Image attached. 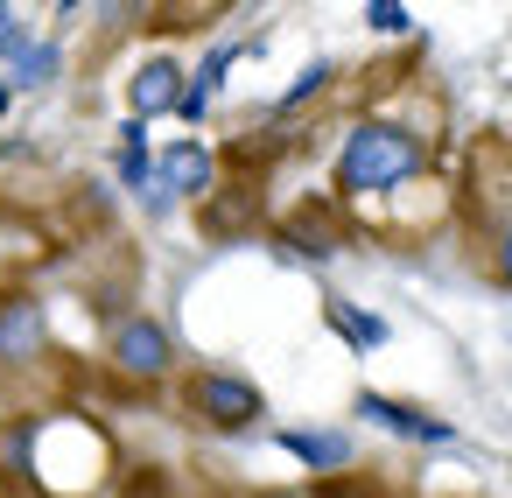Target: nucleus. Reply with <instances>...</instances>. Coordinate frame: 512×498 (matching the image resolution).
Listing matches in <instances>:
<instances>
[{"label": "nucleus", "instance_id": "nucleus-13", "mask_svg": "<svg viewBox=\"0 0 512 498\" xmlns=\"http://www.w3.org/2000/svg\"><path fill=\"white\" fill-rule=\"evenodd\" d=\"M330 78H337V64H309V71H302V78L274 99V113H267V120H274V127H281V120H295L309 99H323V92H330Z\"/></svg>", "mask_w": 512, "mask_h": 498}, {"label": "nucleus", "instance_id": "nucleus-18", "mask_svg": "<svg viewBox=\"0 0 512 498\" xmlns=\"http://www.w3.org/2000/svg\"><path fill=\"white\" fill-rule=\"evenodd\" d=\"M365 22H372L379 36H400V29H407V8H393V0H372V8H365Z\"/></svg>", "mask_w": 512, "mask_h": 498}, {"label": "nucleus", "instance_id": "nucleus-12", "mask_svg": "<svg viewBox=\"0 0 512 498\" xmlns=\"http://www.w3.org/2000/svg\"><path fill=\"white\" fill-rule=\"evenodd\" d=\"M330 330L344 337V344H358V351H379L386 344V316H372V309H358V302H344V295H330Z\"/></svg>", "mask_w": 512, "mask_h": 498}, {"label": "nucleus", "instance_id": "nucleus-8", "mask_svg": "<svg viewBox=\"0 0 512 498\" xmlns=\"http://www.w3.org/2000/svg\"><path fill=\"white\" fill-rule=\"evenodd\" d=\"M197 211H204V232H211V239H225V232H253V225H260V183H253V176L211 183V197H204Z\"/></svg>", "mask_w": 512, "mask_h": 498}, {"label": "nucleus", "instance_id": "nucleus-16", "mask_svg": "<svg viewBox=\"0 0 512 498\" xmlns=\"http://www.w3.org/2000/svg\"><path fill=\"white\" fill-rule=\"evenodd\" d=\"M29 50V15L22 8H0V64H15Z\"/></svg>", "mask_w": 512, "mask_h": 498}, {"label": "nucleus", "instance_id": "nucleus-9", "mask_svg": "<svg viewBox=\"0 0 512 498\" xmlns=\"http://www.w3.org/2000/svg\"><path fill=\"white\" fill-rule=\"evenodd\" d=\"M351 407H358L365 421L393 428V435H414V442H456V428H449V421H435V414H421V407H407V400H386V393H358Z\"/></svg>", "mask_w": 512, "mask_h": 498}, {"label": "nucleus", "instance_id": "nucleus-11", "mask_svg": "<svg viewBox=\"0 0 512 498\" xmlns=\"http://www.w3.org/2000/svg\"><path fill=\"white\" fill-rule=\"evenodd\" d=\"M232 57H239V50H232V43H218V50H211V57H204V64L190 71V85H183V106H176L183 120H204V106H211V92L225 85V71H232Z\"/></svg>", "mask_w": 512, "mask_h": 498}, {"label": "nucleus", "instance_id": "nucleus-10", "mask_svg": "<svg viewBox=\"0 0 512 498\" xmlns=\"http://www.w3.org/2000/svg\"><path fill=\"white\" fill-rule=\"evenodd\" d=\"M281 449L302 456L316 477H344L351 470V435L344 428H281Z\"/></svg>", "mask_w": 512, "mask_h": 498}, {"label": "nucleus", "instance_id": "nucleus-6", "mask_svg": "<svg viewBox=\"0 0 512 498\" xmlns=\"http://www.w3.org/2000/svg\"><path fill=\"white\" fill-rule=\"evenodd\" d=\"M211 183H218V155H211L204 141H176V148L148 169V204H155V211H162L169 197L204 204V197H211Z\"/></svg>", "mask_w": 512, "mask_h": 498}, {"label": "nucleus", "instance_id": "nucleus-14", "mask_svg": "<svg viewBox=\"0 0 512 498\" xmlns=\"http://www.w3.org/2000/svg\"><path fill=\"white\" fill-rule=\"evenodd\" d=\"M148 127L141 120H120V183L127 190H148Z\"/></svg>", "mask_w": 512, "mask_h": 498}, {"label": "nucleus", "instance_id": "nucleus-21", "mask_svg": "<svg viewBox=\"0 0 512 498\" xmlns=\"http://www.w3.org/2000/svg\"><path fill=\"white\" fill-rule=\"evenodd\" d=\"M162 498H176V491H162Z\"/></svg>", "mask_w": 512, "mask_h": 498}, {"label": "nucleus", "instance_id": "nucleus-15", "mask_svg": "<svg viewBox=\"0 0 512 498\" xmlns=\"http://www.w3.org/2000/svg\"><path fill=\"white\" fill-rule=\"evenodd\" d=\"M57 64H64V50H57V43H29V50L15 57V78H8V85H50V78H57Z\"/></svg>", "mask_w": 512, "mask_h": 498}, {"label": "nucleus", "instance_id": "nucleus-7", "mask_svg": "<svg viewBox=\"0 0 512 498\" xmlns=\"http://www.w3.org/2000/svg\"><path fill=\"white\" fill-rule=\"evenodd\" d=\"M183 85H190V71L176 64V57H148L134 78H127V120H155V113H176L183 106Z\"/></svg>", "mask_w": 512, "mask_h": 498}, {"label": "nucleus", "instance_id": "nucleus-20", "mask_svg": "<svg viewBox=\"0 0 512 498\" xmlns=\"http://www.w3.org/2000/svg\"><path fill=\"white\" fill-rule=\"evenodd\" d=\"M8 498H29V491H8Z\"/></svg>", "mask_w": 512, "mask_h": 498}, {"label": "nucleus", "instance_id": "nucleus-1", "mask_svg": "<svg viewBox=\"0 0 512 498\" xmlns=\"http://www.w3.org/2000/svg\"><path fill=\"white\" fill-rule=\"evenodd\" d=\"M428 162H435V120H407L400 106H379L337 134L330 183H337V204H379V197L421 183Z\"/></svg>", "mask_w": 512, "mask_h": 498}, {"label": "nucleus", "instance_id": "nucleus-4", "mask_svg": "<svg viewBox=\"0 0 512 498\" xmlns=\"http://www.w3.org/2000/svg\"><path fill=\"white\" fill-rule=\"evenodd\" d=\"M57 344H50V309L36 288L22 281H0V379H29V372H50Z\"/></svg>", "mask_w": 512, "mask_h": 498}, {"label": "nucleus", "instance_id": "nucleus-2", "mask_svg": "<svg viewBox=\"0 0 512 498\" xmlns=\"http://www.w3.org/2000/svg\"><path fill=\"white\" fill-rule=\"evenodd\" d=\"M183 372V351H176V330L148 309H120L106 316V379H120L127 393H155Z\"/></svg>", "mask_w": 512, "mask_h": 498}, {"label": "nucleus", "instance_id": "nucleus-3", "mask_svg": "<svg viewBox=\"0 0 512 498\" xmlns=\"http://www.w3.org/2000/svg\"><path fill=\"white\" fill-rule=\"evenodd\" d=\"M176 400H183V421L204 428V435H246L267 414L260 386L246 372H232V365H190L176 379Z\"/></svg>", "mask_w": 512, "mask_h": 498}, {"label": "nucleus", "instance_id": "nucleus-17", "mask_svg": "<svg viewBox=\"0 0 512 498\" xmlns=\"http://www.w3.org/2000/svg\"><path fill=\"white\" fill-rule=\"evenodd\" d=\"M316 498H393V491H379L372 477H351V470H344V477H323Z\"/></svg>", "mask_w": 512, "mask_h": 498}, {"label": "nucleus", "instance_id": "nucleus-5", "mask_svg": "<svg viewBox=\"0 0 512 498\" xmlns=\"http://www.w3.org/2000/svg\"><path fill=\"white\" fill-rule=\"evenodd\" d=\"M274 239H281L288 253H302V260H330V253L351 246V218H344L337 197H302V204L274 225Z\"/></svg>", "mask_w": 512, "mask_h": 498}, {"label": "nucleus", "instance_id": "nucleus-19", "mask_svg": "<svg viewBox=\"0 0 512 498\" xmlns=\"http://www.w3.org/2000/svg\"><path fill=\"white\" fill-rule=\"evenodd\" d=\"M8 106H15V85H8V78H0V120H8Z\"/></svg>", "mask_w": 512, "mask_h": 498}]
</instances>
